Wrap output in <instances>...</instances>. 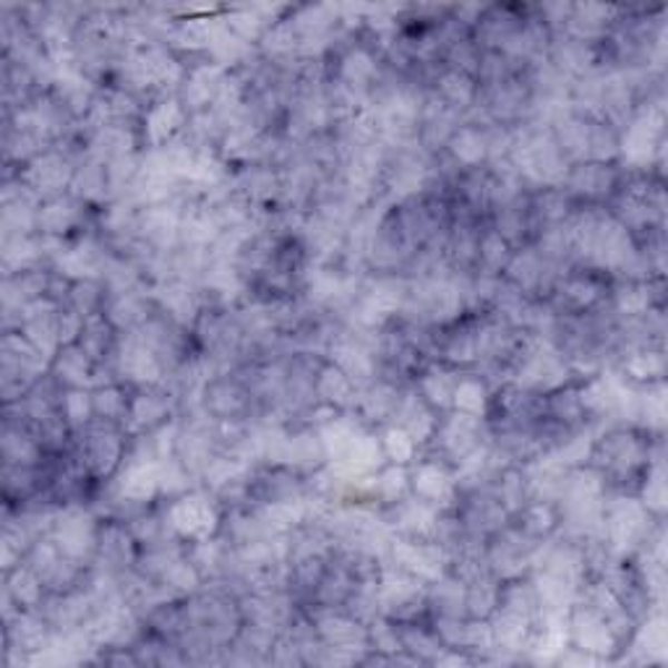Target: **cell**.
I'll list each match as a JSON object with an SVG mask.
<instances>
[{"label": "cell", "mask_w": 668, "mask_h": 668, "mask_svg": "<svg viewBox=\"0 0 668 668\" xmlns=\"http://www.w3.org/2000/svg\"><path fill=\"white\" fill-rule=\"evenodd\" d=\"M131 390L134 386H126L120 382H108V384L95 386L92 390L95 418L124 426L126 413H128V400H131Z\"/></svg>", "instance_id": "cell-18"}, {"label": "cell", "mask_w": 668, "mask_h": 668, "mask_svg": "<svg viewBox=\"0 0 668 668\" xmlns=\"http://www.w3.org/2000/svg\"><path fill=\"white\" fill-rule=\"evenodd\" d=\"M491 405V386L478 371H462L452 394V410L465 415L485 418Z\"/></svg>", "instance_id": "cell-16"}, {"label": "cell", "mask_w": 668, "mask_h": 668, "mask_svg": "<svg viewBox=\"0 0 668 668\" xmlns=\"http://www.w3.org/2000/svg\"><path fill=\"white\" fill-rule=\"evenodd\" d=\"M60 415L66 418L71 431H81L84 426H89V423L95 421L92 390H63V397H60Z\"/></svg>", "instance_id": "cell-21"}, {"label": "cell", "mask_w": 668, "mask_h": 668, "mask_svg": "<svg viewBox=\"0 0 668 668\" xmlns=\"http://www.w3.org/2000/svg\"><path fill=\"white\" fill-rule=\"evenodd\" d=\"M431 95L439 97L446 108L458 110L460 116H465V112L475 105L478 81L475 76L454 71V68H444V71L436 76L434 87H431Z\"/></svg>", "instance_id": "cell-14"}, {"label": "cell", "mask_w": 668, "mask_h": 668, "mask_svg": "<svg viewBox=\"0 0 668 668\" xmlns=\"http://www.w3.org/2000/svg\"><path fill=\"white\" fill-rule=\"evenodd\" d=\"M410 468V493L415 499L426 501V504L436 507V510H452L458 504L460 489L458 475L450 462L434 458V454L421 452L418 460Z\"/></svg>", "instance_id": "cell-4"}, {"label": "cell", "mask_w": 668, "mask_h": 668, "mask_svg": "<svg viewBox=\"0 0 668 668\" xmlns=\"http://www.w3.org/2000/svg\"><path fill=\"white\" fill-rule=\"evenodd\" d=\"M314 397L316 402H324V405H332L343 410V413H351V410H355V405H358L361 386L355 384L343 369L326 361L316 374Z\"/></svg>", "instance_id": "cell-10"}, {"label": "cell", "mask_w": 668, "mask_h": 668, "mask_svg": "<svg viewBox=\"0 0 668 668\" xmlns=\"http://www.w3.org/2000/svg\"><path fill=\"white\" fill-rule=\"evenodd\" d=\"M514 254V248L507 243L501 235L493 230V227L485 223L481 227V235H478V264L475 272L478 275H489V277H501L504 275L507 264H510Z\"/></svg>", "instance_id": "cell-17"}, {"label": "cell", "mask_w": 668, "mask_h": 668, "mask_svg": "<svg viewBox=\"0 0 668 668\" xmlns=\"http://www.w3.org/2000/svg\"><path fill=\"white\" fill-rule=\"evenodd\" d=\"M188 124V112L184 105H180L178 95H167V97H155V100L147 102L141 116V141L144 149H159L165 144H170L173 139H178L184 134V128Z\"/></svg>", "instance_id": "cell-6"}, {"label": "cell", "mask_w": 668, "mask_h": 668, "mask_svg": "<svg viewBox=\"0 0 668 668\" xmlns=\"http://www.w3.org/2000/svg\"><path fill=\"white\" fill-rule=\"evenodd\" d=\"M625 167L619 163H577L561 180V191L572 199L577 207H609L621 186Z\"/></svg>", "instance_id": "cell-3"}, {"label": "cell", "mask_w": 668, "mask_h": 668, "mask_svg": "<svg viewBox=\"0 0 668 668\" xmlns=\"http://www.w3.org/2000/svg\"><path fill=\"white\" fill-rule=\"evenodd\" d=\"M68 303H71L81 316L102 314L105 303H108V287H105L100 277L76 279L71 285V293H68Z\"/></svg>", "instance_id": "cell-20"}, {"label": "cell", "mask_w": 668, "mask_h": 668, "mask_svg": "<svg viewBox=\"0 0 668 668\" xmlns=\"http://www.w3.org/2000/svg\"><path fill=\"white\" fill-rule=\"evenodd\" d=\"M73 170H76L73 159L66 157L63 151L50 147L45 149L42 155H37L32 163L21 167L17 176L29 191L40 196L42 202H48L71 191Z\"/></svg>", "instance_id": "cell-5"}, {"label": "cell", "mask_w": 668, "mask_h": 668, "mask_svg": "<svg viewBox=\"0 0 668 668\" xmlns=\"http://www.w3.org/2000/svg\"><path fill=\"white\" fill-rule=\"evenodd\" d=\"M613 369L627 379L629 384L645 386L666 379V345H637L629 347L613 363Z\"/></svg>", "instance_id": "cell-7"}, {"label": "cell", "mask_w": 668, "mask_h": 668, "mask_svg": "<svg viewBox=\"0 0 668 668\" xmlns=\"http://www.w3.org/2000/svg\"><path fill=\"white\" fill-rule=\"evenodd\" d=\"M163 514L173 538L184 543H196L219 536L225 510L215 499V493L194 485L180 497L163 501Z\"/></svg>", "instance_id": "cell-1"}, {"label": "cell", "mask_w": 668, "mask_h": 668, "mask_svg": "<svg viewBox=\"0 0 668 668\" xmlns=\"http://www.w3.org/2000/svg\"><path fill=\"white\" fill-rule=\"evenodd\" d=\"M489 442V426L485 418L465 415L458 410H450L439 418V426L431 436V442L423 446L421 452L434 454V458L450 462L452 468H458L468 454H473L478 446Z\"/></svg>", "instance_id": "cell-2"}, {"label": "cell", "mask_w": 668, "mask_h": 668, "mask_svg": "<svg viewBox=\"0 0 668 668\" xmlns=\"http://www.w3.org/2000/svg\"><path fill=\"white\" fill-rule=\"evenodd\" d=\"M50 374L63 390H92L97 384V363L79 343L63 345L50 363Z\"/></svg>", "instance_id": "cell-8"}, {"label": "cell", "mask_w": 668, "mask_h": 668, "mask_svg": "<svg viewBox=\"0 0 668 668\" xmlns=\"http://www.w3.org/2000/svg\"><path fill=\"white\" fill-rule=\"evenodd\" d=\"M485 128L489 126H473L462 120V126L446 144L444 155L460 167L489 165V134H485Z\"/></svg>", "instance_id": "cell-11"}, {"label": "cell", "mask_w": 668, "mask_h": 668, "mask_svg": "<svg viewBox=\"0 0 668 668\" xmlns=\"http://www.w3.org/2000/svg\"><path fill=\"white\" fill-rule=\"evenodd\" d=\"M460 374H462L460 369L446 366L442 361H431L429 366L415 376L413 384L418 394H421V397L426 400L439 415H444L452 410V394H454V386H458Z\"/></svg>", "instance_id": "cell-9"}, {"label": "cell", "mask_w": 668, "mask_h": 668, "mask_svg": "<svg viewBox=\"0 0 668 668\" xmlns=\"http://www.w3.org/2000/svg\"><path fill=\"white\" fill-rule=\"evenodd\" d=\"M118 340H120V332L108 322V316L92 314L87 316V322H84L79 345L84 347V353L97 363V366H102V363H108L112 358V353H116Z\"/></svg>", "instance_id": "cell-15"}, {"label": "cell", "mask_w": 668, "mask_h": 668, "mask_svg": "<svg viewBox=\"0 0 668 668\" xmlns=\"http://www.w3.org/2000/svg\"><path fill=\"white\" fill-rule=\"evenodd\" d=\"M3 593L17 603L19 611H37L48 598V588H45L42 577L21 561L19 567L3 572Z\"/></svg>", "instance_id": "cell-12"}, {"label": "cell", "mask_w": 668, "mask_h": 668, "mask_svg": "<svg viewBox=\"0 0 668 668\" xmlns=\"http://www.w3.org/2000/svg\"><path fill=\"white\" fill-rule=\"evenodd\" d=\"M559 504L541 499H530L512 518V525L520 528L528 538H533L536 543L551 541V538L559 533Z\"/></svg>", "instance_id": "cell-13"}, {"label": "cell", "mask_w": 668, "mask_h": 668, "mask_svg": "<svg viewBox=\"0 0 668 668\" xmlns=\"http://www.w3.org/2000/svg\"><path fill=\"white\" fill-rule=\"evenodd\" d=\"M379 439H382L384 458L392 465H413L418 454H421V446L415 444V439L405 429L394 426V423H386V426L379 429Z\"/></svg>", "instance_id": "cell-19"}]
</instances>
